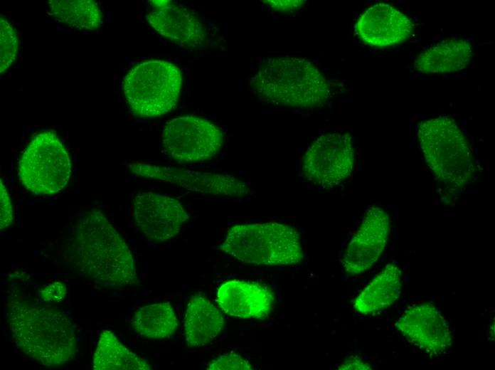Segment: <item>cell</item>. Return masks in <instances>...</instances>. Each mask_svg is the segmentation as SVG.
<instances>
[{
    "label": "cell",
    "mask_w": 495,
    "mask_h": 370,
    "mask_svg": "<svg viewBox=\"0 0 495 370\" xmlns=\"http://www.w3.org/2000/svg\"><path fill=\"white\" fill-rule=\"evenodd\" d=\"M67 253L80 274L103 286L122 287L139 281L128 245L100 209H90L78 217Z\"/></svg>",
    "instance_id": "obj_1"
},
{
    "label": "cell",
    "mask_w": 495,
    "mask_h": 370,
    "mask_svg": "<svg viewBox=\"0 0 495 370\" xmlns=\"http://www.w3.org/2000/svg\"><path fill=\"white\" fill-rule=\"evenodd\" d=\"M10 332L17 347L44 366L70 361L78 351L75 327L60 310L11 300L6 307Z\"/></svg>",
    "instance_id": "obj_2"
},
{
    "label": "cell",
    "mask_w": 495,
    "mask_h": 370,
    "mask_svg": "<svg viewBox=\"0 0 495 370\" xmlns=\"http://www.w3.org/2000/svg\"><path fill=\"white\" fill-rule=\"evenodd\" d=\"M251 88L264 102L294 108L320 107L330 96L328 80L312 62L289 56L263 60Z\"/></svg>",
    "instance_id": "obj_3"
},
{
    "label": "cell",
    "mask_w": 495,
    "mask_h": 370,
    "mask_svg": "<svg viewBox=\"0 0 495 370\" xmlns=\"http://www.w3.org/2000/svg\"><path fill=\"white\" fill-rule=\"evenodd\" d=\"M417 135L425 162L437 181L452 191L467 186L475 166L468 141L448 116L420 122Z\"/></svg>",
    "instance_id": "obj_4"
},
{
    "label": "cell",
    "mask_w": 495,
    "mask_h": 370,
    "mask_svg": "<svg viewBox=\"0 0 495 370\" xmlns=\"http://www.w3.org/2000/svg\"><path fill=\"white\" fill-rule=\"evenodd\" d=\"M220 248L241 263L256 265H294L304 259L297 230L279 222L233 226Z\"/></svg>",
    "instance_id": "obj_5"
},
{
    "label": "cell",
    "mask_w": 495,
    "mask_h": 370,
    "mask_svg": "<svg viewBox=\"0 0 495 370\" xmlns=\"http://www.w3.org/2000/svg\"><path fill=\"white\" fill-rule=\"evenodd\" d=\"M181 84L179 67L169 61L150 60L135 65L127 73L123 92L134 115L155 117L176 107Z\"/></svg>",
    "instance_id": "obj_6"
},
{
    "label": "cell",
    "mask_w": 495,
    "mask_h": 370,
    "mask_svg": "<svg viewBox=\"0 0 495 370\" xmlns=\"http://www.w3.org/2000/svg\"><path fill=\"white\" fill-rule=\"evenodd\" d=\"M71 161L64 144L52 132L36 134L18 164L21 184L36 195H53L68 184Z\"/></svg>",
    "instance_id": "obj_7"
},
{
    "label": "cell",
    "mask_w": 495,
    "mask_h": 370,
    "mask_svg": "<svg viewBox=\"0 0 495 370\" xmlns=\"http://www.w3.org/2000/svg\"><path fill=\"white\" fill-rule=\"evenodd\" d=\"M224 134L216 125L193 115L167 122L162 144L167 155L179 163H197L211 159L223 146Z\"/></svg>",
    "instance_id": "obj_8"
},
{
    "label": "cell",
    "mask_w": 495,
    "mask_h": 370,
    "mask_svg": "<svg viewBox=\"0 0 495 370\" xmlns=\"http://www.w3.org/2000/svg\"><path fill=\"white\" fill-rule=\"evenodd\" d=\"M354 162L351 135L327 133L319 137L306 151L302 163V174L312 184L329 189L351 176Z\"/></svg>",
    "instance_id": "obj_9"
},
{
    "label": "cell",
    "mask_w": 495,
    "mask_h": 370,
    "mask_svg": "<svg viewBox=\"0 0 495 370\" xmlns=\"http://www.w3.org/2000/svg\"><path fill=\"white\" fill-rule=\"evenodd\" d=\"M128 167L138 176L178 185L193 192L239 197L250 194V188L246 181L230 174L139 162L132 163Z\"/></svg>",
    "instance_id": "obj_10"
},
{
    "label": "cell",
    "mask_w": 495,
    "mask_h": 370,
    "mask_svg": "<svg viewBox=\"0 0 495 370\" xmlns=\"http://www.w3.org/2000/svg\"><path fill=\"white\" fill-rule=\"evenodd\" d=\"M134 224L147 238L164 242L175 237L189 215L177 199L154 192H142L132 201Z\"/></svg>",
    "instance_id": "obj_11"
},
{
    "label": "cell",
    "mask_w": 495,
    "mask_h": 370,
    "mask_svg": "<svg viewBox=\"0 0 495 370\" xmlns=\"http://www.w3.org/2000/svg\"><path fill=\"white\" fill-rule=\"evenodd\" d=\"M397 329L413 346L430 356H439L452 346V332L432 302L410 307L395 322Z\"/></svg>",
    "instance_id": "obj_12"
},
{
    "label": "cell",
    "mask_w": 495,
    "mask_h": 370,
    "mask_svg": "<svg viewBox=\"0 0 495 370\" xmlns=\"http://www.w3.org/2000/svg\"><path fill=\"white\" fill-rule=\"evenodd\" d=\"M389 228V215L384 209L372 206L366 212L342 258L347 275H358L376 263L385 248Z\"/></svg>",
    "instance_id": "obj_13"
},
{
    "label": "cell",
    "mask_w": 495,
    "mask_h": 370,
    "mask_svg": "<svg viewBox=\"0 0 495 370\" xmlns=\"http://www.w3.org/2000/svg\"><path fill=\"white\" fill-rule=\"evenodd\" d=\"M149 2L147 20L159 34L183 47L201 46L206 42V27L192 11L171 1Z\"/></svg>",
    "instance_id": "obj_14"
},
{
    "label": "cell",
    "mask_w": 495,
    "mask_h": 370,
    "mask_svg": "<svg viewBox=\"0 0 495 370\" xmlns=\"http://www.w3.org/2000/svg\"><path fill=\"white\" fill-rule=\"evenodd\" d=\"M412 20L400 10L383 4L368 7L358 18L356 31L366 43L387 47L403 42L413 31Z\"/></svg>",
    "instance_id": "obj_15"
},
{
    "label": "cell",
    "mask_w": 495,
    "mask_h": 370,
    "mask_svg": "<svg viewBox=\"0 0 495 370\" xmlns=\"http://www.w3.org/2000/svg\"><path fill=\"white\" fill-rule=\"evenodd\" d=\"M216 302L220 310L230 317L263 319L272 310L274 295L260 283L233 280L218 287Z\"/></svg>",
    "instance_id": "obj_16"
},
{
    "label": "cell",
    "mask_w": 495,
    "mask_h": 370,
    "mask_svg": "<svg viewBox=\"0 0 495 370\" xmlns=\"http://www.w3.org/2000/svg\"><path fill=\"white\" fill-rule=\"evenodd\" d=\"M224 324L222 312L206 297L193 295L187 305L183 324L188 347H200L211 342Z\"/></svg>",
    "instance_id": "obj_17"
},
{
    "label": "cell",
    "mask_w": 495,
    "mask_h": 370,
    "mask_svg": "<svg viewBox=\"0 0 495 370\" xmlns=\"http://www.w3.org/2000/svg\"><path fill=\"white\" fill-rule=\"evenodd\" d=\"M473 55L472 45L464 38L445 40L423 51L414 68L427 74H442L464 69Z\"/></svg>",
    "instance_id": "obj_18"
},
{
    "label": "cell",
    "mask_w": 495,
    "mask_h": 370,
    "mask_svg": "<svg viewBox=\"0 0 495 370\" xmlns=\"http://www.w3.org/2000/svg\"><path fill=\"white\" fill-rule=\"evenodd\" d=\"M401 289V271L395 264L389 263L354 299L353 308L362 314L381 311L400 297Z\"/></svg>",
    "instance_id": "obj_19"
},
{
    "label": "cell",
    "mask_w": 495,
    "mask_h": 370,
    "mask_svg": "<svg viewBox=\"0 0 495 370\" xmlns=\"http://www.w3.org/2000/svg\"><path fill=\"white\" fill-rule=\"evenodd\" d=\"M95 370H149L151 366L127 349L110 330L101 332L93 358Z\"/></svg>",
    "instance_id": "obj_20"
},
{
    "label": "cell",
    "mask_w": 495,
    "mask_h": 370,
    "mask_svg": "<svg viewBox=\"0 0 495 370\" xmlns=\"http://www.w3.org/2000/svg\"><path fill=\"white\" fill-rule=\"evenodd\" d=\"M179 321L171 305L168 302L143 306L135 312L132 327L149 339H165L176 331Z\"/></svg>",
    "instance_id": "obj_21"
},
{
    "label": "cell",
    "mask_w": 495,
    "mask_h": 370,
    "mask_svg": "<svg viewBox=\"0 0 495 370\" xmlns=\"http://www.w3.org/2000/svg\"><path fill=\"white\" fill-rule=\"evenodd\" d=\"M50 11L57 21L80 31H94L102 22L100 5L92 0H49Z\"/></svg>",
    "instance_id": "obj_22"
},
{
    "label": "cell",
    "mask_w": 495,
    "mask_h": 370,
    "mask_svg": "<svg viewBox=\"0 0 495 370\" xmlns=\"http://www.w3.org/2000/svg\"><path fill=\"white\" fill-rule=\"evenodd\" d=\"M0 73H2L14 63L18 48V35L11 24L0 20Z\"/></svg>",
    "instance_id": "obj_23"
},
{
    "label": "cell",
    "mask_w": 495,
    "mask_h": 370,
    "mask_svg": "<svg viewBox=\"0 0 495 370\" xmlns=\"http://www.w3.org/2000/svg\"><path fill=\"white\" fill-rule=\"evenodd\" d=\"M208 370H251L247 360L236 354H227L213 359L206 366Z\"/></svg>",
    "instance_id": "obj_24"
},
{
    "label": "cell",
    "mask_w": 495,
    "mask_h": 370,
    "mask_svg": "<svg viewBox=\"0 0 495 370\" xmlns=\"http://www.w3.org/2000/svg\"><path fill=\"white\" fill-rule=\"evenodd\" d=\"M1 182V230H4L13 223V207L9 192L2 182Z\"/></svg>",
    "instance_id": "obj_25"
},
{
    "label": "cell",
    "mask_w": 495,
    "mask_h": 370,
    "mask_svg": "<svg viewBox=\"0 0 495 370\" xmlns=\"http://www.w3.org/2000/svg\"><path fill=\"white\" fill-rule=\"evenodd\" d=\"M40 295L46 302H60L67 294L66 285L59 281L53 282L40 291Z\"/></svg>",
    "instance_id": "obj_26"
},
{
    "label": "cell",
    "mask_w": 495,
    "mask_h": 370,
    "mask_svg": "<svg viewBox=\"0 0 495 370\" xmlns=\"http://www.w3.org/2000/svg\"><path fill=\"white\" fill-rule=\"evenodd\" d=\"M272 10L282 13H292L300 9L306 1L302 0H267L263 1Z\"/></svg>",
    "instance_id": "obj_27"
},
{
    "label": "cell",
    "mask_w": 495,
    "mask_h": 370,
    "mask_svg": "<svg viewBox=\"0 0 495 370\" xmlns=\"http://www.w3.org/2000/svg\"><path fill=\"white\" fill-rule=\"evenodd\" d=\"M337 369L340 370H367L371 369V367L369 364L364 362L358 357H349L344 362L338 365Z\"/></svg>",
    "instance_id": "obj_28"
}]
</instances>
